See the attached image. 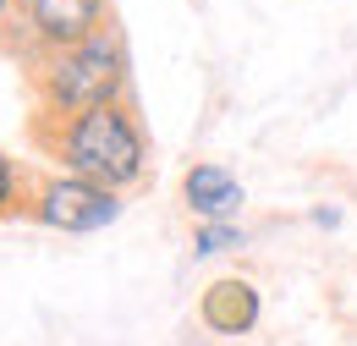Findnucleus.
<instances>
[{
    "mask_svg": "<svg viewBox=\"0 0 357 346\" xmlns=\"http://www.w3.org/2000/svg\"><path fill=\"white\" fill-rule=\"evenodd\" d=\"M39 143L61 160L66 176H83L105 193H132L149 181V137L127 105H105L89 116L39 127Z\"/></svg>",
    "mask_w": 357,
    "mask_h": 346,
    "instance_id": "nucleus-2",
    "label": "nucleus"
},
{
    "mask_svg": "<svg viewBox=\"0 0 357 346\" xmlns=\"http://www.w3.org/2000/svg\"><path fill=\"white\" fill-rule=\"evenodd\" d=\"M105 105H127V44L116 28H99L93 39L33 55V110L39 121H72Z\"/></svg>",
    "mask_w": 357,
    "mask_h": 346,
    "instance_id": "nucleus-1",
    "label": "nucleus"
},
{
    "mask_svg": "<svg viewBox=\"0 0 357 346\" xmlns=\"http://www.w3.org/2000/svg\"><path fill=\"white\" fill-rule=\"evenodd\" d=\"M17 22L28 44L45 55V50H66L110 28V0H17Z\"/></svg>",
    "mask_w": 357,
    "mask_h": 346,
    "instance_id": "nucleus-4",
    "label": "nucleus"
},
{
    "mask_svg": "<svg viewBox=\"0 0 357 346\" xmlns=\"http://www.w3.org/2000/svg\"><path fill=\"white\" fill-rule=\"evenodd\" d=\"M181 204L198 225H220V220H236L242 204H248V187L236 181V171H225L220 160H198L192 171L181 176Z\"/></svg>",
    "mask_w": 357,
    "mask_h": 346,
    "instance_id": "nucleus-5",
    "label": "nucleus"
},
{
    "mask_svg": "<svg viewBox=\"0 0 357 346\" xmlns=\"http://www.w3.org/2000/svg\"><path fill=\"white\" fill-rule=\"evenodd\" d=\"M259 313H264L259 286L242 280V275H220V280H209L204 297H198V324H204L209 336H253Z\"/></svg>",
    "mask_w": 357,
    "mask_h": 346,
    "instance_id": "nucleus-6",
    "label": "nucleus"
},
{
    "mask_svg": "<svg viewBox=\"0 0 357 346\" xmlns=\"http://www.w3.org/2000/svg\"><path fill=\"white\" fill-rule=\"evenodd\" d=\"M313 225H341V209H324V204H319V209H313Z\"/></svg>",
    "mask_w": 357,
    "mask_h": 346,
    "instance_id": "nucleus-9",
    "label": "nucleus"
},
{
    "mask_svg": "<svg viewBox=\"0 0 357 346\" xmlns=\"http://www.w3.org/2000/svg\"><path fill=\"white\" fill-rule=\"evenodd\" d=\"M121 193H105V187H93L83 176H66L55 171L45 176L33 193H28V215L50 225V231H66V236H89V231H105V225H116L121 220Z\"/></svg>",
    "mask_w": 357,
    "mask_h": 346,
    "instance_id": "nucleus-3",
    "label": "nucleus"
},
{
    "mask_svg": "<svg viewBox=\"0 0 357 346\" xmlns=\"http://www.w3.org/2000/svg\"><path fill=\"white\" fill-rule=\"evenodd\" d=\"M248 248V231L236 220H220V225H198L192 231V259H220V253H236Z\"/></svg>",
    "mask_w": 357,
    "mask_h": 346,
    "instance_id": "nucleus-7",
    "label": "nucleus"
},
{
    "mask_svg": "<svg viewBox=\"0 0 357 346\" xmlns=\"http://www.w3.org/2000/svg\"><path fill=\"white\" fill-rule=\"evenodd\" d=\"M28 193H33V187L22 181V165H17V160H11L6 149H0V215H11L17 204L28 209Z\"/></svg>",
    "mask_w": 357,
    "mask_h": 346,
    "instance_id": "nucleus-8",
    "label": "nucleus"
},
{
    "mask_svg": "<svg viewBox=\"0 0 357 346\" xmlns=\"http://www.w3.org/2000/svg\"><path fill=\"white\" fill-rule=\"evenodd\" d=\"M11 17H17V0H0V28H6Z\"/></svg>",
    "mask_w": 357,
    "mask_h": 346,
    "instance_id": "nucleus-10",
    "label": "nucleus"
}]
</instances>
